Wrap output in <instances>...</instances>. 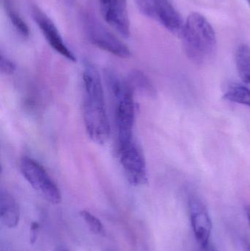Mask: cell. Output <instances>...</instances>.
<instances>
[{"mask_svg":"<svg viewBox=\"0 0 250 251\" xmlns=\"http://www.w3.org/2000/svg\"><path fill=\"white\" fill-rule=\"evenodd\" d=\"M31 15L50 47L68 60L76 61V57L65 44L58 29L51 19L36 6H33L31 9Z\"/></svg>","mask_w":250,"mask_h":251,"instance_id":"ba28073f","label":"cell"},{"mask_svg":"<svg viewBox=\"0 0 250 251\" xmlns=\"http://www.w3.org/2000/svg\"><path fill=\"white\" fill-rule=\"evenodd\" d=\"M189 212L195 238L201 246L207 244L210 241L212 223L206 206L199 198L192 196L189 199Z\"/></svg>","mask_w":250,"mask_h":251,"instance_id":"30bf717a","label":"cell"},{"mask_svg":"<svg viewBox=\"0 0 250 251\" xmlns=\"http://www.w3.org/2000/svg\"><path fill=\"white\" fill-rule=\"evenodd\" d=\"M3 7L5 10L8 19L15 29L23 38H28L29 35V29L26 22L22 19V16L17 13L10 0H2Z\"/></svg>","mask_w":250,"mask_h":251,"instance_id":"4fadbf2b","label":"cell"},{"mask_svg":"<svg viewBox=\"0 0 250 251\" xmlns=\"http://www.w3.org/2000/svg\"><path fill=\"white\" fill-rule=\"evenodd\" d=\"M0 220L4 226L16 228L20 220V209L16 199L7 190L0 193Z\"/></svg>","mask_w":250,"mask_h":251,"instance_id":"8fae6325","label":"cell"},{"mask_svg":"<svg viewBox=\"0 0 250 251\" xmlns=\"http://www.w3.org/2000/svg\"><path fill=\"white\" fill-rule=\"evenodd\" d=\"M55 251H71L70 250H68V249H65V248H57V249H56Z\"/></svg>","mask_w":250,"mask_h":251,"instance_id":"7402d4cb","label":"cell"},{"mask_svg":"<svg viewBox=\"0 0 250 251\" xmlns=\"http://www.w3.org/2000/svg\"><path fill=\"white\" fill-rule=\"evenodd\" d=\"M80 215L89 229L93 234H98V235H104L105 234V230L102 223L95 215L87 210L82 211Z\"/></svg>","mask_w":250,"mask_h":251,"instance_id":"9a60e30c","label":"cell"},{"mask_svg":"<svg viewBox=\"0 0 250 251\" xmlns=\"http://www.w3.org/2000/svg\"><path fill=\"white\" fill-rule=\"evenodd\" d=\"M201 251H217L215 246L213 245L211 241L208 242L207 244L201 246Z\"/></svg>","mask_w":250,"mask_h":251,"instance_id":"d6986e66","label":"cell"},{"mask_svg":"<svg viewBox=\"0 0 250 251\" xmlns=\"http://www.w3.org/2000/svg\"><path fill=\"white\" fill-rule=\"evenodd\" d=\"M85 29L91 44L98 48L121 58L132 56L130 49L93 18H87Z\"/></svg>","mask_w":250,"mask_h":251,"instance_id":"52a82bcc","label":"cell"},{"mask_svg":"<svg viewBox=\"0 0 250 251\" xmlns=\"http://www.w3.org/2000/svg\"><path fill=\"white\" fill-rule=\"evenodd\" d=\"M100 10L104 20L121 36L130 35V21L127 0H99Z\"/></svg>","mask_w":250,"mask_h":251,"instance_id":"9c48e42d","label":"cell"},{"mask_svg":"<svg viewBox=\"0 0 250 251\" xmlns=\"http://www.w3.org/2000/svg\"><path fill=\"white\" fill-rule=\"evenodd\" d=\"M236 63L239 76L245 83L250 84V48L247 44L239 46L236 53Z\"/></svg>","mask_w":250,"mask_h":251,"instance_id":"7c38bea8","label":"cell"},{"mask_svg":"<svg viewBox=\"0 0 250 251\" xmlns=\"http://www.w3.org/2000/svg\"><path fill=\"white\" fill-rule=\"evenodd\" d=\"M246 251H250V244L249 243H247Z\"/></svg>","mask_w":250,"mask_h":251,"instance_id":"603a6c76","label":"cell"},{"mask_svg":"<svg viewBox=\"0 0 250 251\" xmlns=\"http://www.w3.org/2000/svg\"><path fill=\"white\" fill-rule=\"evenodd\" d=\"M247 1H248V4H249L250 6V0H247Z\"/></svg>","mask_w":250,"mask_h":251,"instance_id":"cb8c5ba5","label":"cell"},{"mask_svg":"<svg viewBox=\"0 0 250 251\" xmlns=\"http://www.w3.org/2000/svg\"><path fill=\"white\" fill-rule=\"evenodd\" d=\"M20 170L31 187L52 204L61 202L62 195L56 183L44 167L35 159L23 156L20 162Z\"/></svg>","mask_w":250,"mask_h":251,"instance_id":"5b68a950","label":"cell"},{"mask_svg":"<svg viewBox=\"0 0 250 251\" xmlns=\"http://www.w3.org/2000/svg\"><path fill=\"white\" fill-rule=\"evenodd\" d=\"M132 83L139 90L145 91L150 95H155V89L152 83L145 75L140 72H135L132 75Z\"/></svg>","mask_w":250,"mask_h":251,"instance_id":"2e32d148","label":"cell"},{"mask_svg":"<svg viewBox=\"0 0 250 251\" xmlns=\"http://www.w3.org/2000/svg\"><path fill=\"white\" fill-rule=\"evenodd\" d=\"M181 38L188 58L196 64L205 63L217 50V35L212 25L196 12L188 16Z\"/></svg>","mask_w":250,"mask_h":251,"instance_id":"7a4b0ae2","label":"cell"},{"mask_svg":"<svg viewBox=\"0 0 250 251\" xmlns=\"http://www.w3.org/2000/svg\"><path fill=\"white\" fill-rule=\"evenodd\" d=\"M83 119L90 138L104 144L108 140L110 126L106 111L104 90L95 66L87 63L83 71Z\"/></svg>","mask_w":250,"mask_h":251,"instance_id":"6da1fadb","label":"cell"},{"mask_svg":"<svg viewBox=\"0 0 250 251\" xmlns=\"http://www.w3.org/2000/svg\"><path fill=\"white\" fill-rule=\"evenodd\" d=\"M0 69L4 75H12L16 70V65L1 53L0 58Z\"/></svg>","mask_w":250,"mask_h":251,"instance_id":"e0dca14e","label":"cell"},{"mask_svg":"<svg viewBox=\"0 0 250 251\" xmlns=\"http://www.w3.org/2000/svg\"><path fill=\"white\" fill-rule=\"evenodd\" d=\"M117 156L129 184L141 186L148 182L145 156L135 140L117 145Z\"/></svg>","mask_w":250,"mask_h":251,"instance_id":"8992f818","label":"cell"},{"mask_svg":"<svg viewBox=\"0 0 250 251\" xmlns=\"http://www.w3.org/2000/svg\"><path fill=\"white\" fill-rule=\"evenodd\" d=\"M40 225L37 222H32L30 226V232H29V241L32 245L35 244L38 237Z\"/></svg>","mask_w":250,"mask_h":251,"instance_id":"ac0fdd59","label":"cell"},{"mask_svg":"<svg viewBox=\"0 0 250 251\" xmlns=\"http://www.w3.org/2000/svg\"><path fill=\"white\" fill-rule=\"evenodd\" d=\"M224 98L231 102L250 107V89L242 85L232 87L224 95Z\"/></svg>","mask_w":250,"mask_h":251,"instance_id":"5bb4252c","label":"cell"},{"mask_svg":"<svg viewBox=\"0 0 250 251\" xmlns=\"http://www.w3.org/2000/svg\"><path fill=\"white\" fill-rule=\"evenodd\" d=\"M246 215L250 226V205H248V206H246Z\"/></svg>","mask_w":250,"mask_h":251,"instance_id":"ffe728a7","label":"cell"},{"mask_svg":"<svg viewBox=\"0 0 250 251\" xmlns=\"http://www.w3.org/2000/svg\"><path fill=\"white\" fill-rule=\"evenodd\" d=\"M60 1H61L63 4H66V5H72L75 0H60Z\"/></svg>","mask_w":250,"mask_h":251,"instance_id":"44dd1931","label":"cell"},{"mask_svg":"<svg viewBox=\"0 0 250 251\" xmlns=\"http://www.w3.org/2000/svg\"><path fill=\"white\" fill-rule=\"evenodd\" d=\"M110 85L115 101V125L117 145L133 140L135 121V104L132 88L129 83L115 75L110 76Z\"/></svg>","mask_w":250,"mask_h":251,"instance_id":"3957f363","label":"cell"},{"mask_svg":"<svg viewBox=\"0 0 250 251\" xmlns=\"http://www.w3.org/2000/svg\"><path fill=\"white\" fill-rule=\"evenodd\" d=\"M142 14L162 25L173 35L182 38L185 22L169 0H135Z\"/></svg>","mask_w":250,"mask_h":251,"instance_id":"277c9868","label":"cell"}]
</instances>
